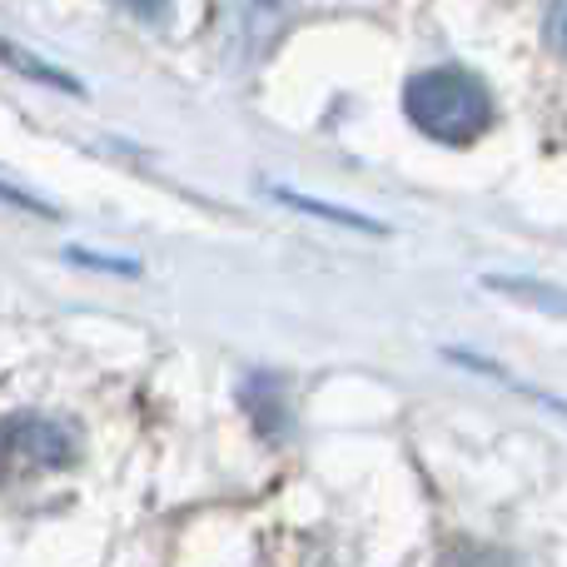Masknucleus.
<instances>
[{
    "label": "nucleus",
    "instance_id": "f257e3e1",
    "mask_svg": "<svg viewBox=\"0 0 567 567\" xmlns=\"http://www.w3.org/2000/svg\"><path fill=\"white\" fill-rule=\"evenodd\" d=\"M409 120L439 145H473L493 130V90L473 70L439 65L403 85Z\"/></svg>",
    "mask_w": 567,
    "mask_h": 567
},
{
    "label": "nucleus",
    "instance_id": "f03ea898",
    "mask_svg": "<svg viewBox=\"0 0 567 567\" xmlns=\"http://www.w3.org/2000/svg\"><path fill=\"white\" fill-rule=\"evenodd\" d=\"M80 458V433L60 419L16 413L0 419V473H45L70 468Z\"/></svg>",
    "mask_w": 567,
    "mask_h": 567
},
{
    "label": "nucleus",
    "instance_id": "7ed1b4c3",
    "mask_svg": "<svg viewBox=\"0 0 567 567\" xmlns=\"http://www.w3.org/2000/svg\"><path fill=\"white\" fill-rule=\"evenodd\" d=\"M293 6H299V0H229V20H225L229 55H235L239 65H259L284 40V30H289V20H293Z\"/></svg>",
    "mask_w": 567,
    "mask_h": 567
},
{
    "label": "nucleus",
    "instance_id": "20e7f679",
    "mask_svg": "<svg viewBox=\"0 0 567 567\" xmlns=\"http://www.w3.org/2000/svg\"><path fill=\"white\" fill-rule=\"evenodd\" d=\"M0 60H6L10 70H20V75L40 80V85H55V90H70V95H80V80H70L65 70H50L45 60H35V55H30V50L10 45V40H0Z\"/></svg>",
    "mask_w": 567,
    "mask_h": 567
},
{
    "label": "nucleus",
    "instance_id": "39448f33",
    "mask_svg": "<svg viewBox=\"0 0 567 567\" xmlns=\"http://www.w3.org/2000/svg\"><path fill=\"white\" fill-rule=\"evenodd\" d=\"M275 199L279 205H289V209H303V215H319V219H333V225H349V229H363V235H383V225L379 219H363V215H353V209H339V205H319V199H303V195H284V189H275Z\"/></svg>",
    "mask_w": 567,
    "mask_h": 567
},
{
    "label": "nucleus",
    "instance_id": "423d86ee",
    "mask_svg": "<svg viewBox=\"0 0 567 567\" xmlns=\"http://www.w3.org/2000/svg\"><path fill=\"white\" fill-rule=\"evenodd\" d=\"M115 6H125L130 16H140V20H165L169 16V0H115Z\"/></svg>",
    "mask_w": 567,
    "mask_h": 567
},
{
    "label": "nucleus",
    "instance_id": "0eeeda50",
    "mask_svg": "<svg viewBox=\"0 0 567 567\" xmlns=\"http://www.w3.org/2000/svg\"><path fill=\"white\" fill-rule=\"evenodd\" d=\"M0 199H6V205L30 209V215H55V205H45V199H35V195H20V189H6V185H0Z\"/></svg>",
    "mask_w": 567,
    "mask_h": 567
}]
</instances>
